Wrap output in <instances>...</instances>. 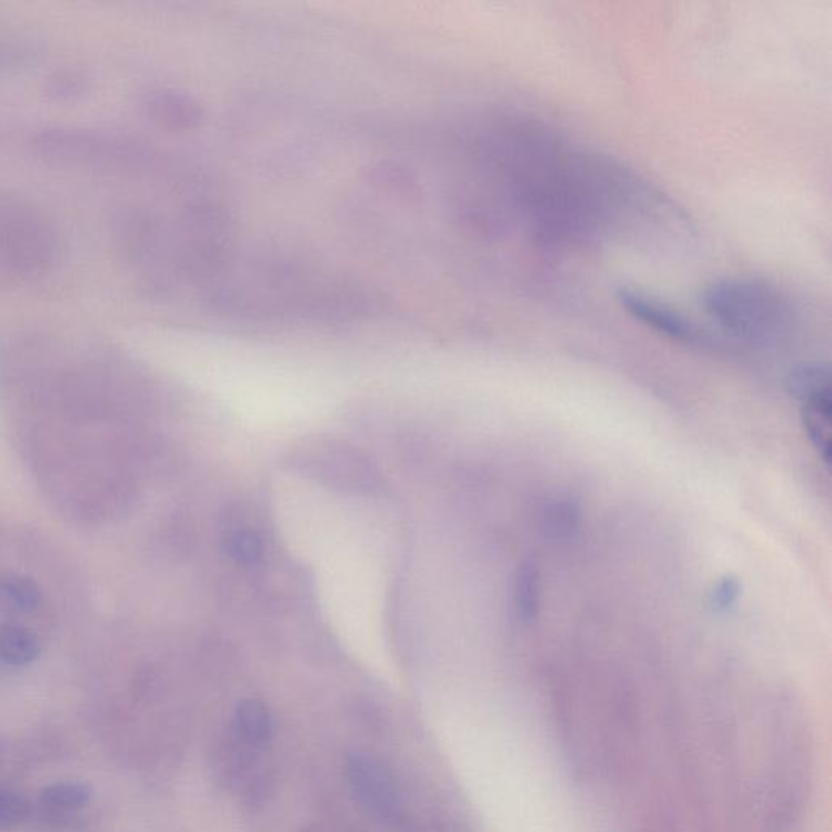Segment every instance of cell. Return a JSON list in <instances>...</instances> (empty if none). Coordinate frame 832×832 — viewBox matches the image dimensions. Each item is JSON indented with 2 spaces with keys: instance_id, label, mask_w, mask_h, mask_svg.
<instances>
[{
  "instance_id": "1",
  "label": "cell",
  "mask_w": 832,
  "mask_h": 832,
  "mask_svg": "<svg viewBox=\"0 0 832 832\" xmlns=\"http://www.w3.org/2000/svg\"><path fill=\"white\" fill-rule=\"evenodd\" d=\"M701 307L730 335L756 345L784 342L796 328L792 298L760 279L730 277L704 288Z\"/></svg>"
},
{
  "instance_id": "2",
  "label": "cell",
  "mask_w": 832,
  "mask_h": 832,
  "mask_svg": "<svg viewBox=\"0 0 832 832\" xmlns=\"http://www.w3.org/2000/svg\"><path fill=\"white\" fill-rule=\"evenodd\" d=\"M58 258V234L43 213L0 191V270L24 279L43 275Z\"/></svg>"
},
{
  "instance_id": "3",
  "label": "cell",
  "mask_w": 832,
  "mask_h": 832,
  "mask_svg": "<svg viewBox=\"0 0 832 832\" xmlns=\"http://www.w3.org/2000/svg\"><path fill=\"white\" fill-rule=\"evenodd\" d=\"M33 146L52 160L101 170L146 168L150 160L136 140L97 129L52 128L38 133Z\"/></svg>"
},
{
  "instance_id": "4",
  "label": "cell",
  "mask_w": 832,
  "mask_h": 832,
  "mask_svg": "<svg viewBox=\"0 0 832 832\" xmlns=\"http://www.w3.org/2000/svg\"><path fill=\"white\" fill-rule=\"evenodd\" d=\"M345 774L351 790L367 809L381 818L399 816L402 796L389 769L364 753H353L347 758Z\"/></svg>"
},
{
  "instance_id": "5",
  "label": "cell",
  "mask_w": 832,
  "mask_h": 832,
  "mask_svg": "<svg viewBox=\"0 0 832 832\" xmlns=\"http://www.w3.org/2000/svg\"><path fill=\"white\" fill-rule=\"evenodd\" d=\"M618 301L635 321L642 322L649 329L675 342L686 343V345H704L709 340L696 322L691 321L670 304L662 303L641 291L621 290Z\"/></svg>"
},
{
  "instance_id": "6",
  "label": "cell",
  "mask_w": 832,
  "mask_h": 832,
  "mask_svg": "<svg viewBox=\"0 0 832 832\" xmlns=\"http://www.w3.org/2000/svg\"><path fill=\"white\" fill-rule=\"evenodd\" d=\"M803 430L824 465H831L832 454V392L811 397L800 402Z\"/></svg>"
},
{
  "instance_id": "7",
  "label": "cell",
  "mask_w": 832,
  "mask_h": 832,
  "mask_svg": "<svg viewBox=\"0 0 832 832\" xmlns=\"http://www.w3.org/2000/svg\"><path fill=\"white\" fill-rule=\"evenodd\" d=\"M581 521V504L570 493L551 494L540 508V527L548 539H572Z\"/></svg>"
},
{
  "instance_id": "8",
  "label": "cell",
  "mask_w": 832,
  "mask_h": 832,
  "mask_svg": "<svg viewBox=\"0 0 832 832\" xmlns=\"http://www.w3.org/2000/svg\"><path fill=\"white\" fill-rule=\"evenodd\" d=\"M512 603L519 623L532 624L542 610V574L535 561L525 560L518 567L512 589Z\"/></svg>"
},
{
  "instance_id": "9",
  "label": "cell",
  "mask_w": 832,
  "mask_h": 832,
  "mask_svg": "<svg viewBox=\"0 0 832 832\" xmlns=\"http://www.w3.org/2000/svg\"><path fill=\"white\" fill-rule=\"evenodd\" d=\"M234 730L244 745L263 748L272 740L273 721L270 709L261 700H242L234 709Z\"/></svg>"
},
{
  "instance_id": "10",
  "label": "cell",
  "mask_w": 832,
  "mask_h": 832,
  "mask_svg": "<svg viewBox=\"0 0 832 832\" xmlns=\"http://www.w3.org/2000/svg\"><path fill=\"white\" fill-rule=\"evenodd\" d=\"M40 655V642L22 624L7 623L0 626V660L10 666L30 665Z\"/></svg>"
},
{
  "instance_id": "11",
  "label": "cell",
  "mask_w": 832,
  "mask_h": 832,
  "mask_svg": "<svg viewBox=\"0 0 832 832\" xmlns=\"http://www.w3.org/2000/svg\"><path fill=\"white\" fill-rule=\"evenodd\" d=\"M0 600L17 612L30 613L41 603V589L19 572H0Z\"/></svg>"
},
{
  "instance_id": "12",
  "label": "cell",
  "mask_w": 832,
  "mask_h": 832,
  "mask_svg": "<svg viewBox=\"0 0 832 832\" xmlns=\"http://www.w3.org/2000/svg\"><path fill=\"white\" fill-rule=\"evenodd\" d=\"M788 391L799 402L828 394L831 392L830 368L821 363L800 364L788 375Z\"/></svg>"
},
{
  "instance_id": "13",
  "label": "cell",
  "mask_w": 832,
  "mask_h": 832,
  "mask_svg": "<svg viewBox=\"0 0 832 832\" xmlns=\"http://www.w3.org/2000/svg\"><path fill=\"white\" fill-rule=\"evenodd\" d=\"M93 799V790L82 782H58L41 792V803L52 810H79Z\"/></svg>"
},
{
  "instance_id": "14",
  "label": "cell",
  "mask_w": 832,
  "mask_h": 832,
  "mask_svg": "<svg viewBox=\"0 0 832 832\" xmlns=\"http://www.w3.org/2000/svg\"><path fill=\"white\" fill-rule=\"evenodd\" d=\"M30 802L22 793L0 789V830L19 828L30 818Z\"/></svg>"
},
{
  "instance_id": "15",
  "label": "cell",
  "mask_w": 832,
  "mask_h": 832,
  "mask_svg": "<svg viewBox=\"0 0 832 832\" xmlns=\"http://www.w3.org/2000/svg\"><path fill=\"white\" fill-rule=\"evenodd\" d=\"M224 543L230 557L240 564H252L261 558V540L251 530H234Z\"/></svg>"
},
{
  "instance_id": "16",
  "label": "cell",
  "mask_w": 832,
  "mask_h": 832,
  "mask_svg": "<svg viewBox=\"0 0 832 832\" xmlns=\"http://www.w3.org/2000/svg\"><path fill=\"white\" fill-rule=\"evenodd\" d=\"M37 56V48L27 40L0 34V70L28 64Z\"/></svg>"
},
{
  "instance_id": "17",
  "label": "cell",
  "mask_w": 832,
  "mask_h": 832,
  "mask_svg": "<svg viewBox=\"0 0 832 832\" xmlns=\"http://www.w3.org/2000/svg\"><path fill=\"white\" fill-rule=\"evenodd\" d=\"M740 595H742V584L739 579L735 575H723L709 595V605L712 612L726 613L736 605Z\"/></svg>"
}]
</instances>
